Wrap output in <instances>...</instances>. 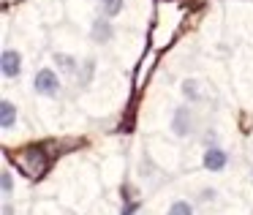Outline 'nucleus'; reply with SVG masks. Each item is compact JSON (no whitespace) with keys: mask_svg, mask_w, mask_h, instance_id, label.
<instances>
[{"mask_svg":"<svg viewBox=\"0 0 253 215\" xmlns=\"http://www.w3.org/2000/svg\"><path fill=\"white\" fill-rule=\"evenodd\" d=\"M199 139H202L204 150H207V147H215V144H220V136H218V131H215V128H204V133H202Z\"/></svg>","mask_w":253,"mask_h":215,"instance_id":"4468645a","label":"nucleus"},{"mask_svg":"<svg viewBox=\"0 0 253 215\" xmlns=\"http://www.w3.org/2000/svg\"><path fill=\"white\" fill-rule=\"evenodd\" d=\"M52 63L57 66V71L60 74H66V77H79V60L74 55H68V52H55L52 55Z\"/></svg>","mask_w":253,"mask_h":215,"instance_id":"6e6552de","label":"nucleus"},{"mask_svg":"<svg viewBox=\"0 0 253 215\" xmlns=\"http://www.w3.org/2000/svg\"><path fill=\"white\" fill-rule=\"evenodd\" d=\"M0 215H17V207H14L8 199H3V207H0Z\"/></svg>","mask_w":253,"mask_h":215,"instance_id":"2eb2a0df","label":"nucleus"},{"mask_svg":"<svg viewBox=\"0 0 253 215\" xmlns=\"http://www.w3.org/2000/svg\"><path fill=\"white\" fill-rule=\"evenodd\" d=\"M17 123H19L17 104H11L8 98H3V101H0V128L8 133V131H14V128H17Z\"/></svg>","mask_w":253,"mask_h":215,"instance_id":"0eeeda50","label":"nucleus"},{"mask_svg":"<svg viewBox=\"0 0 253 215\" xmlns=\"http://www.w3.org/2000/svg\"><path fill=\"white\" fill-rule=\"evenodd\" d=\"M169 131L174 139H193L199 131V115L193 106L188 104H180L171 109V117H169Z\"/></svg>","mask_w":253,"mask_h":215,"instance_id":"f257e3e1","label":"nucleus"},{"mask_svg":"<svg viewBox=\"0 0 253 215\" xmlns=\"http://www.w3.org/2000/svg\"><path fill=\"white\" fill-rule=\"evenodd\" d=\"M33 93L41 95V98H52V101L60 98L63 82H60V77H57L55 68L44 66V68H39V71H36V77H33Z\"/></svg>","mask_w":253,"mask_h":215,"instance_id":"f03ea898","label":"nucleus"},{"mask_svg":"<svg viewBox=\"0 0 253 215\" xmlns=\"http://www.w3.org/2000/svg\"><path fill=\"white\" fill-rule=\"evenodd\" d=\"M14 174L8 166H3V172H0V193H3V199H11L14 196Z\"/></svg>","mask_w":253,"mask_h":215,"instance_id":"ddd939ff","label":"nucleus"},{"mask_svg":"<svg viewBox=\"0 0 253 215\" xmlns=\"http://www.w3.org/2000/svg\"><path fill=\"white\" fill-rule=\"evenodd\" d=\"M202 166L210 174H223L231 166V153L223 147V144H215V147H207L202 153Z\"/></svg>","mask_w":253,"mask_h":215,"instance_id":"7ed1b4c3","label":"nucleus"},{"mask_svg":"<svg viewBox=\"0 0 253 215\" xmlns=\"http://www.w3.org/2000/svg\"><path fill=\"white\" fill-rule=\"evenodd\" d=\"M25 166H28L30 174H41V172L46 169V155L41 153V150H30V153L25 155Z\"/></svg>","mask_w":253,"mask_h":215,"instance_id":"9d476101","label":"nucleus"},{"mask_svg":"<svg viewBox=\"0 0 253 215\" xmlns=\"http://www.w3.org/2000/svg\"><path fill=\"white\" fill-rule=\"evenodd\" d=\"M22 68H25V60H22V52L17 46H6V49L0 52V74L6 82H17L22 77Z\"/></svg>","mask_w":253,"mask_h":215,"instance_id":"20e7f679","label":"nucleus"},{"mask_svg":"<svg viewBox=\"0 0 253 215\" xmlns=\"http://www.w3.org/2000/svg\"><path fill=\"white\" fill-rule=\"evenodd\" d=\"M95 6H98V14L106 19H117L126 8V0H95Z\"/></svg>","mask_w":253,"mask_h":215,"instance_id":"1a4fd4ad","label":"nucleus"},{"mask_svg":"<svg viewBox=\"0 0 253 215\" xmlns=\"http://www.w3.org/2000/svg\"><path fill=\"white\" fill-rule=\"evenodd\" d=\"M220 202V191L212 185H202L196 191V204H204V207H210V204H218Z\"/></svg>","mask_w":253,"mask_h":215,"instance_id":"f8f14e48","label":"nucleus"},{"mask_svg":"<svg viewBox=\"0 0 253 215\" xmlns=\"http://www.w3.org/2000/svg\"><path fill=\"white\" fill-rule=\"evenodd\" d=\"M115 36H117V30H115V25H112V19H106L98 14V17L90 22V41H93V44L106 46V44L115 41Z\"/></svg>","mask_w":253,"mask_h":215,"instance_id":"39448f33","label":"nucleus"},{"mask_svg":"<svg viewBox=\"0 0 253 215\" xmlns=\"http://www.w3.org/2000/svg\"><path fill=\"white\" fill-rule=\"evenodd\" d=\"M251 182H253V166H251Z\"/></svg>","mask_w":253,"mask_h":215,"instance_id":"dca6fc26","label":"nucleus"},{"mask_svg":"<svg viewBox=\"0 0 253 215\" xmlns=\"http://www.w3.org/2000/svg\"><path fill=\"white\" fill-rule=\"evenodd\" d=\"M180 95L188 106H202L207 101V93H204V85L199 82L196 77H185L180 82Z\"/></svg>","mask_w":253,"mask_h":215,"instance_id":"423d86ee","label":"nucleus"},{"mask_svg":"<svg viewBox=\"0 0 253 215\" xmlns=\"http://www.w3.org/2000/svg\"><path fill=\"white\" fill-rule=\"evenodd\" d=\"M166 215H196V202L191 199H174V202L166 207Z\"/></svg>","mask_w":253,"mask_h":215,"instance_id":"9b49d317","label":"nucleus"}]
</instances>
